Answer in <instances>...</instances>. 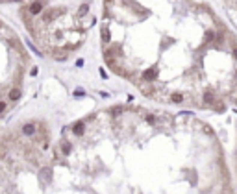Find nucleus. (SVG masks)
<instances>
[{
	"label": "nucleus",
	"instance_id": "nucleus-1",
	"mask_svg": "<svg viewBox=\"0 0 237 194\" xmlns=\"http://www.w3.org/2000/svg\"><path fill=\"white\" fill-rule=\"evenodd\" d=\"M35 131H37V126H35L34 122H30V124H24V126H22V135H26V137L35 135Z\"/></svg>",
	"mask_w": 237,
	"mask_h": 194
},
{
	"label": "nucleus",
	"instance_id": "nucleus-2",
	"mask_svg": "<svg viewBox=\"0 0 237 194\" xmlns=\"http://www.w3.org/2000/svg\"><path fill=\"white\" fill-rule=\"evenodd\" d=\"M20 98V89H11L8 94V100H11V102H17Z\"/></svg>",
	"mask_w": 237,
	"mask_h": 194
},
{
	"label": "nucleus",
	"instance_id": "nucleus-3",
	"mask_svg": "<svg viewBox=\"0 0 237 194\" xmlns=\"http://www.w3.org/2000/svg\"><path fill=\"white\" fill-rule=\"evenodd\" d=\"M83 129H85V122H82V120L72 126V131L76 133V135H82V133H83Z\"/></svg>",
	"mask_w": 237,
	"mask_h": 194
},
{
	"label": "nucleus",
	"instance_id": "nucleus-4",
	"mask_svg": "<svg viewBox=\"0 0 237 194\" xmlns=\"http://www.w3.org/2000/svg\"><path fill=\"white\" fill-rule=\"evenodd\" d=\"M204 100H206V105H213V104H215V96H213V93L208 91L206 94H204Z\"/></svg>",
	"mask_w": 237,
	"mask_h": 194
},
{
	"label": "nucleus",
	"instance_id": "nucleus-5",
	"mask_svg": "<svg viewBox=\"0 0 237 194\" xmlns=\"http://www.w3.org/2000/svg\"><path fill=\"white\" fill-rule=\"evenodd\" d=\"M170 100L174 102V104H182V102H184V94H180V93H174V94L170 96Z\"/></svg>",
	"mask_w": 237,
	"mask_h": 194
},
{
	"label": "nucleus",
	"instance_id": "nucleus-6",
	"mask_svg": "<svg viewBox=\"0 0 237 194\" xmlns=\"http://www.w3.org/2000/svg\"><path fill=\"white\" fill-rule=\"evenodd\" d=\"M143 76H145V80H154L156 78V70H146Z\"/></svg>",
	"mask_w": 237,
	"mask_h": 194
},
{
	"label": "nucleus",
	"instance_id": "nucleus-7",
	"mask_svg": "<svg viewBox=\"0 0 237 194\" xmlns=\"http://www.w3.org/2000/svg\"><path fill=\"white\" fill-rule=\"evenodd\" d=\"M87 9H89V6H87V4H83V6L80 7V11H78V13H80V15H85V13H87Z\"/></svg>",
	"mask_w": 237,
	"mask_h": 194
},
{
	"label": "nucleus",
	"instance_id": "nucleus-8",
	"mask_svg": "<svg viewBox=\"0 0 237 194\" xmlns=\"http://www.w3.org/2000/svg\"><path fill=\"white\" fill-rule=\"evenodd\" d=\"M63 154H70V144H69V143L63 144Z\"/></svg>",
	"mask_w": 237,
	"mask_h": 194
},
{
	"label": "nucleus",
	"instance_id": "nucleus-9",
	"mask_svg": "<svg viewBox=\"0 0 237 194\" xmlns=\"http://www.w3.org/2000/svg\"><path fill=\"white\" fill-rule=\"evenodd\" d=\"M213 35H215V31H213V30H209L208 34H206V39H208V41H213Z\"/></svg>",
	"mask_w": 237,
	"mask_h": 194
},
{
	"label": "nucleus",
	"instance_id": "nucleus-10",
	"mask_svg": "<svg viewBox=\"0 0 237 194\" xmlns=\"http://www.w3.org/2000/svg\"><path fill=\"white\" fill-rule=\"evenodd\" d=\"M6 107H8V102H0V113H4Z\"/></svg>",
	"mask_w": 237,
	"mask_h": 194
},
{
	"label": "nucleus",
	"instance_id": "nucleus-11",
	"mask_svg": "<svg viewBox=\"0 0 237 194\" xmlns=\"http://www.w3.org/2000/svg\"><path fill=\"white\" fill-rule=\"evenodd\" d=\"M145 120L152 124V122H154V116H152V115H146V116H145Z\"/></svg>",
	"mask_w": 237,
	"mask_h": 194
},
{
	"label": "nucleus",
	"instance_id": "nucleus-12",
	"mask_svg": "<svg viewBox=\"0 0 237 194\" xmlns=\"http://www.w3.org/2000/svg\"><path fill=\"white\" fill-rule=\"evenodd\" d=\"M121 111H122L121 105H117V107H113V109H111V113H121Z\"/></svg>",
	"mask_w": 237,
	"mask_h": 194
},
{
	"label": "nucleus",
	"instance_id": "nucleus-13",
	"mask_svg": "<svg viewBox=\"0 0 237 194\" xmlns=\"http://www.w3.org/2000/svg\"><path fill=\"white\" fill-rule=\"evenodd\" d=\"M233 54H235V57H237V48H233Z\"/></svg>",
	"mask_w": 237,
	"mask_h": 194
},
{
	"label": "nucleus",
	"instance_id": "nucleus-14",
	"mask_svg": "<svg viewBox=\"0 0 237 194\" xmlns=\"http://www.w3.org/2000/svg\"><path fill=\"white\" fill-rule=\"evenodd\" d=\"M235 78H237V74H235Z\"/></svg>",
	"mask_w": 237,
	"mask_h": 194
}]
</instances>
